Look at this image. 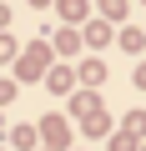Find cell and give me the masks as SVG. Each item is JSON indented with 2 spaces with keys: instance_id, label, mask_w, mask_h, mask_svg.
<instances>
[{
  "instance_id": "cell-2",
  "label": "cell",
  "mask_w": 146,
  "mask_h": 151,
  "mask_svg": "<svg viewBox=\"0 0 146 151\" xmlns=\"http://www.w3.org/2000/svg\"><path fill=\"white\" fill-rule=\"evenodd\" d=\"M40 136H45L50 146H70V126H65L60 116H45V121H40Z\"/></svg>"
},
{
  "instance_id": "cell-1",
  "label": "cell",
  "mask_w": 146,
  "mask_h": 151,
  "mask_svg": "<svg viewBox=\"0 0 146 151\" xmlns=\"http://www.w3.org/2000/svg\"><path fill=\"white\" fill-rule=\"evenodd\" d=\"M81 45H91V50H101V45H111V25L106 20H86V30H81Z\"/></svg>"
},
{
  "instance_id": "cell-16",
  "label": "cell",
  "mask_w": 146,
  "mask_h": 151,
  "mask_svg": "<svg viewBox=\"0 0 146 151\" xmlns=\"http://www.w3.org/2000/svg\"><path fill=\"white\" fill-rule=\"evenodd\" d=\"M5 20H10V10H5V5H0V25H5Z\"/></svg>"
},
{
  "instance_id": "cell-8",
  "label": "cell",
  "mask_w": 146,
  "mask_h": 151,
  "mask_svg": "<svg viewBox=\"0 0 146 151\" xmlns=\"http://www.w3.org/2000/svg\"><path fill=\"white\" fill-rule=\"evenodd\" d=\"M40 65H45V45H30V55L20 60V76H35Z\"/></svg>"
},
{
  "instance_id": "cell-6",
  "label": "cell",
  "mask_w": 146,
  "mask_h": 151,
  "mask_svg": "<svg viewBox=\"0 0 146 151\" xmlns=\"http://www.w3.org/2000/svg\"><path fill=\"white\" fill-rule=\"evenodd\" d=\"M55 50L60 55H76L81 50V30H55Z\"/></svg>"
},
{
  "instance_id": "cell-17",
  "label": "cell",
  "mask_w": 146,
  "mask_h": 151,
  "mask_svg": "<svg viewBox=\"0 0 146 151\" xmlns=\"http://www.w3.org/2000/svg\"><path fill=\"white\" fill-rule=\"evenodd\" d=\"M30 5H35V10H40V5H50V0H30Z\"/></svg>"
},
{
  "instance_id": "cell-15",
  "label": "cell",
  "mask_w": 146,
  "mask_h": 151,
  "mask_svg": "<svg viewBox=\"0 0 146 151\" xmlns=\"http://www.w3.org/2000/svg\"><path fill=\"white\" fill-rule=\"evenodd\" d=\"M136 86H141V91H146V65H141V70H136Z\"/></svg>"
},
{
  "instance_id": "cell-3",
  "label": "cell",
  "mask_w": 146,
  "mask_h": 151,
  "mask_svg": "<svg viewBox=\"0 0 146 151\" xmlns=\"http://www.w3.org/2000/svg\"><path fill=\"white\" fill-rule=\"evenodd\" d=\"M116 45H121V50H131V55H141V50H146V30H141V25H126Z\"/></svg>"
},
{
  "instance_id": "cell-7",
  "label": "cell",
  "mask_w": 146,
  "mask_h": 151,
  "mask_svg": "<svg viewBox=\"0 0 146 151\" xmlns=\"http://www.w3.org/2000/svg\"><path fill=\"white\" fill-rule=\"evenodd\" d=\"M81 131H86V136H106V131H111V121H106V111H91V116L81 121Z\"/></svg>"
},
{
  "instance_id": "cell-11",
  "label": "cell",
  "mask_w": 146,
  "mask_h": 151,
  "mask_svg": "<svg viewBox=\"0 0 146 151\" xmlns=\"http://www.w3.org/2000/svg\"><path fill=\"white\" fill-rule=\"evenodd\" d=\"M126 15V0H101V20L111 25V20H121Z\"/></svg>"
},
{
  "instance_id": "cell-12",
  "label": "cell",
  "mask_w": 146,
  "mask_h": 151,
  "mask_svg": "<svg viewBox=\"0 0 146 151\" xmlns=\"http://www.w3.org/2000/svg\"><path fill=\"white\" fill-rule=\"evenodd\" d=\"M126 136H146V111H131L126 116Z\"/></svg>"
},
{
  "instance_id": "cell-5",
  "label": "cell",
  "mask_w": 146,
  "mask_h": 151,
  "mask_svg": "<svg viewBox=\"0 0 146 151\" xmlns=\"http://www.w3.org/2000/svg\"><path fill=\"white\" fill-rule=\"evenodd\" d=\"M76 81H86V86H101L106 81V65L91 55V60H81V70H76Z\"/></svg>"
},
{
  "instance_id": "cell-4",
  "label": "cell",
  "mask_w": 146,
  "mask_h": 151,
  "mask_svg": "<svg viewBox=\"0 0 146 151\" xmlns=\"http://www.w3.org/2000/svg\"><path fill=\"white\" fill-rule=\"evenodd\" d=\"M45 86H50V91H55V96H65V91H70V86H76V70H65V65H55V70H50V76H45Z\"/></svg>"
},
{
  "instance_id": "cell-13",
  "label": "cell",
  "mask_w": 146,
  "mask_h": 151,
  "mask_svg": "<svg viewBox=\"0 0 146 151\" xmlns=\"http://www.w3.org/2000/svg\"><path fill=\"white\" fill-rule=\"evenodd\" d=\"M0 60H15V40L10 35H0Z\"/></svg>"
},
{
  "instance_id": "cell-9",
  "label": "cell",
  "mask_w": 146,
  "mask_h": 151,
  "mask_svg": "<svg viewBox=\"0 0 146 151\" xmlns=\"http://www.w3.org/2000/svg\"><path fill=\"white\" fill-rule=\"evenodd\" d=\"M70 111H76V116H91V111H101V96H76V101H70Z\"/></svg>"
},
{
  "instance_id": "cell-10",
  "label": "cell",
  "mask_w": 146,
  "mask_h": 151,
  "mask_svg": "<svg viewBox=\"0 0 146 151\" xmlns=\"http://www.w3.org/2000/svg\"><path fill=\"white\" fill-rule=\"evenodd\" d=\"M65 20H86V0H55Z\"/></svg>"
},
{
  "instance_id": "cell-14",
  "label": "cell",
  "mask_w": 146,
  "mask_h": 151,
  "mask_svg": "<svg viewBox=\"0 0 146 151\" xmlns=\"http://www.w3.org/2000/svg\"><path fill=\"white\" fill-rule=\"evenodd\" d=\"M131 146H136V136H116L111 141V151H131Z\"/></svg>"
}]
</instances>
